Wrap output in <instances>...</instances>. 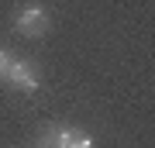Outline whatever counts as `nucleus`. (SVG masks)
<instances>
[{
  "mask_svg": "<svg viewBox=\"0 0 155 148\" xmlns=\"http://www.w3.org/2000/svg\"><path fill=\"white\" fill-rule=\"evenodd\" d=\"M41 148H93L90 134L72 131V127H48L41 134Z\"/></svg>",
  "mask_w": 155,
  "mask_h": 148,
  "instance_id": "nucleus-2",
  "label": "nucleus"
},
{
  "mask_svg": "<svg viewBox=\"0 0 155 148\" xmlns=\"http://www.w3.org/2000/svg\"><path fill=\"white\" fill-rule=\"evenodd\" d=\"M7 83L17 90H24V93H35V90L41 86V76L35 72V66L28 59H14L11 62V72H7Z\"/></svg>",
  "mask_w": 155,
  "mask_h": 148,
  "instance_id": "nucleus-3",
  "label": "nucleus"
},
{
  "mask_svg": "<svg viewBox=\"0 0 155 148\" xmlns=\"http://www.w3.org/2000/svg\"><path fill=\"white\" fill-rule=\"evenodd\" d=\"M11 52H4V48H0V79H7V72H11Z\"/></svg>",
  "mask_w": 155,
  "mask_h": 148,
  "instance_id": "nucleus-4",
  "label": "nucleus"
},
{
  "mask_svg": "<svg viewBox=\"0 0 155 148\" xmlns=\"http://www.w3.org/2000/svg\"><path fill=\"white\" fill-rule=\"evenodd\" d=\"M14 28L24 35V38H41V35L48 31V11H45L41 4H24L21 11H17Z\"/></svg>",
  "mask_w": 155,
  "mask_h": 148,
  "instance_id": "nucleus-1",
  "label": "nucleus"
}]
</instances>
